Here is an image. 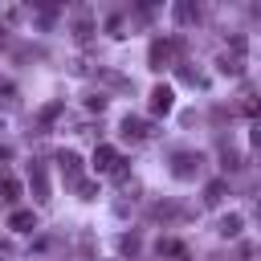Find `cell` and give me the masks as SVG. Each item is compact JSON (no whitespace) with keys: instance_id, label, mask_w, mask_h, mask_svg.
Listing matches in <instances>:
<instances>
[{"instance_id":"cell-1","label":"cell","mask_w":261,"mask_h":261,"mask_svg":"<svg viewBox=\"0 0 261 261\" xmlns=\"http://www.w3.org/2000/svg\"><path fill=\"white\" fill-rule=\"evenodd\" d=\"M90 163H94V171H98V175H110V171H118L122 155H118L110 143H102V147H94V159H90Z\"/></svg>"},{"instance_id":"cell-2","label":"cell","mask_w":261,"mask_h":261,"mask_svg":"<svg viewBox=\"0 0 261 261\" xmlns=\"http://www.w3.org/2000/svg\"><path fill=\"white\" fill-rule=\"evenodd\" d=\"M147 106H151V114H171V106H175V90H171V86H155Z\"/></svg>"},{"instance_id":"cell-3","label":"cell","mask_w":261,"mask_h":261,"mask_svg":"<svg viewBox=\"0 0 261 261\" xmlns=\"http://www.w3.org/2000/svg\"><path fill=\"white\" fill-rule=\"evenodd\" d=\"M200 163H204L200 155H192V151H179V155H175V167H171V175H179V179H192V175L200 171Z\"/></svg>"},{"instance_id":"cell-4","label":"cell","mask_w":261,"mask_h":261,"mask_svg":"<svg viewBox=\"0 0 261 261\" xmlns=\"http://www.w3.org/2000/svg\"><path fill=\"white\" fill-rule=\"evenodd\" d=\"M57 163H61V171H65V179H69V184H77V179H82V159H77V151H61V155H57Z\"/></svg>"},{"instance_id":"cell-5","label":"cell","mask_w":261,"mask_h":261,"mask_svg":"<svg viewBox=\"0 0 261 261\" xmlns=\"http://www.w3.org/2000/svg\"><path fill=\"white\" fill-rule=\"evenodd\" d=\"M8 228H12V232H33V228H37V212H29V208H16V212L8 216Z\"/></svg>"},{"instance_id":"cell-6","label":"cell","mask_w":261,"mask_h":261,"mask_svg":"<svg viewBox=\"0 0 261 261\" xmlns=\"http://www.w3.org/2000/svg\"><path fill=\"white\" fill-rule=\"evenodd\" d=\"M122 135H126L130 143H139V139H147V135H151V126H147L143 118H130V114H126V118H122Z\"/></svg>"},{"instance_id":"cell-7","label":"cell","mask_w":261,"mask_h":261,"mask_svg":"<svg viewBox=\"0 0 261 261\" xmlns=\"http://www.w3.org/2000/svg\"><path fill=\"white\" fill-rule=\"evenodd\" d=\"M29 179H33L37 200H49V179H45V167H41V163H33V167H29Z\"/></svg>"},{"instance_id":"cell-8","label":"cell","mask_w":261,"mask_h":261,"mask_svg":"<svg viewBox=\"0 0 261 261\" xmlns=\"http://www.w3.org/2000/svg\"><path fill=\"white\" fill-rule=\"evenodd\" d=\"M167 57H171V45H167V41H155V45H151V69H163Z\"/></svg>"},{"instance_id":"cell-9","label":"cell","mask_w":261,"mask_h":261,"mask_svg":"<svg viewBox=\"0 0 261 261\" xmlns=\"http://www.w3.org/2000/svg\"><path fill=\"white\" fill-rule=\"evenodd\" d=\"M0 200H4V204H16V200H20V179L4 175V184H0Z\"/></svg>"},{"instance_id":"cell-10","label":"cell","mask_w":261,"mask_h":261,"mask_svg":"<svg viewBox=\"0 0 261 261\" xmlns=\"http://www.w3.org/2000/svg\"><path fill=\"white\" fill-rule=\"evenodd\" d=\"M241 224H245V220H241V212H228V216H220V228H216V232H220V237H237V232H241Z\"/></svg>"},{"instance_id":"cell-11","label":"cell","mask_w":261,"mask_h":261,"mask_svg":"<svg viewBox=\"0 0 261 261\" xmlns=\"http://www.w3.org/2000/svg\"><path fill=\"white\" fill-rule=\"evenodd\" d=\"M224 188H228L224 179H212V184L204 188V204H220V200H224Z\"/></svg>"},{"instance_id":"cell-12","label":"cell","mask_w":261,"mask_h":261,"mask_svg":"<svg viewBox=\"0 0 261 261\" xmlns=\"http://www.w3.org/2000/svg\"><path fill=\"white\" fill-rule=\"evenodd\" d=\"M216 65H220V73H241V61H228V57H220Z\"/></svg>"},{"instance_id":"cell-13","label":"cell","mask_w":261,"mask_h":261,"mask_svg":"<svg viewBox=\"0 0 261 261\" xmlns=\"http://www.w3.org/2000/svg\"><path fill=\"white\" fill-rule=\"evenodd\" d=\"M106 29H110V37H122V16H110Z\"/></svg>"},{"instance_id":"cell-14","label":"cell","mask_w":261,"mask_h":261,"mask_svg":"<svg viewBox=\"0 0 261 261\" xmlns=\"http://www.w3.org/2000/svg\"><path fill=\"white\" fill-rule=\"evenodd\" d=\"M86 106H90V110H106V98H102V94H90Z\"/></svg>"}]
</instances>
